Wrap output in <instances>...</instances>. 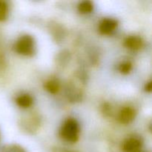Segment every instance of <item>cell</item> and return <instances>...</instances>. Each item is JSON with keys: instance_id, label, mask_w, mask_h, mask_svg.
<instances>
[{"instance_id": "cell-3", "label": "cell", "mask_w": 152, "mask_h": 152, "mask_svg": "<svg viewBox=\"0 0 152 152\" xmlns=\"http://www.w3.org/2000/svg\"><path fill=\"white\" fill-rule=\"evenodd\" d=\"M117 25H118V22L116 19L106 18V19H102L99 23V31L102 34L107 35L115 31Z\"/></svg>"}, {"instance_id": "cell-6", "label": "cell", "mask_w": 152, "mask_h": 152, "mask_svg": "<svg viewBox=\"0 0 152 152\" xmlns=\"http://www.w3.org/2000/svg\"><path fill=\"white\" fill-rule=\"evenodd\" d=\"M124 45L127 48L133 50H138L142 48L143 46V41L140 37L137 36H131L126 39Z\"/></svg>"}, {"instance_id": "cell-13", "label": "cell", "mask_w": 152, "mask_h": 152, "mask_svg": "<svg viewBox=\"0 0 152 152\" xmlns=\"http://www.w3.org/2000/svg\"><path fill=\"white\" fill-rule=\"evenodd\" d=\"M145 91L148 92H151V88H152V83H151V81H150L149 83H148L146 84V86H145Z\"/></svg>"}, {"instance_id": "cell-12", "label": "cell", "mask_w": 152, "mask_h": 152, "mask_svg": "<svg viewBox=\"0 0 152 152\" xmlns=\"http://www.w3.org/2000/svg\"><path fill=\"white\" fill-rule=\"evenodd\" d=\"M2 152H25V150L18 145H10L4 148Z\"/></svg>"}, {"instance_id": "cell-1", "label": "cell", "mask_w": 152, "mask_h": 152, "mask_svg": "<svg viewBox=\"0 0 152 152\" xmlns=\"http://www.w3.org/2000/svg\"><path fill=\"white\" fill-rule=\"evenodd\" d=\"M60 136L67 142L75 143L80 137V126L74 118H68L62 124L60 129Z\"/></svg>"}, {"instance_id": "cell-5", "label": "cell", "mask_w": 152, "mask_h": 152, "mask_svg": "<svg viewBox=\"0 0 152 152\" xmlns=\"http://www.w3.org/2000/svg\"><path fill=\"white\" fill-rule=\"evenodd\" d=\"M142 148V142L136 137L126 140L123 144V149L125 152H140Z\"/></svg>"}, {"instance_id": "cell-10", "label": "cell", "mask_w": 152, "mask_h": 152, "mask_svg": "<svg viewBox=\"0 0 152 152\" xmlns=\"http://www.w3.org/2000/svg\"><path fill=\"white\" fill-rule=\"evenodd\" d=\"M8 16V5L6 1L0 0V22L5 20Z\"/></svg>"}, {"instance_id": "cell-8", "label": "cell", "mask_w": 152, "mask_h": 152, "mask_svg": "<svg viewBox=\"0 0 152 152\" xmlns=\"http://www.w3.org/2000/svg\"><path fill=\"white\" fill-rule=\"evenodd\" d=\"M44 88L49 93L54 94L60 90V84L56 80H49L45 83Z\"/></svg>"}, {"instance_id": "cell-2", "label": "cell", "mask_w": 152, "mask_h": 152, "mask_svg": "<svg viewBox=\"0 0 152 152\" xmlns=\"http://www.w3.org/2000/svg\"><path fill=\"white\" fill-rule=\"evenodd\" d=\"M34 39L30 35L20 37L14 45L15 51L24 56H32L34 53Z\"/></svg>"}, {"instance_id": "cell-9", "label": "cell", "mask_w": 152, "mask_h": 152, "mask_svg": "<svg viewBox=\"0 0 152 152\" xmlns=\"http://www.w3.org/2000/svg\"><path fill=\"white\" fill-rule=\"evenodd\" d=\"M93 3L90 1H82L78 5V10L80 11V13H83V14L91 13L93 10Z\"/></svg>"}, {"instance_id": "cell-7", "label": "cell", "mask_w": 152, "mask_h": 152, "mask_svg": "<svg viewBox=\"0 0 152 152\" xmlns=\"http://www.w3.org/2000/svg\"><path fill=\"white\" fill-rule=\"evenodd\" d=\"M16 102L20 108H27L32 105L34 102L33 97L29 94H22L16 99Z\"/></svg>"}, {"instance_id": "cell-4", "label": "cell", "mask_w": 152, "mask_h": 152, "mask_svg": "<svg viewBox=\"0 0 152 152\" xmlns=\"http://www.w3.org/2000/svg\"><path fill=\"white\" fill-rule=\"evenodd\" d=\"M136 117V111L131 107H124L122 108L119 114V120L123 124H129L134 120Z\"/></svg>"}, {"instance_id": "cell-14", "label": "cell", "mask_w": 152, "mask_h": 152, "mask_svg": "<svg viewBox=\"0 0 152 152\" xmlns=\"http://www.w3.org/2000/svg\"><path fill=\"white\" fill-rule=\"evenodd\" d=\"M53 152H74V151H69V150H67V149H65V148H56V149H55Z\"/></svg>"}, {"instance_id": "cell-11", "label": "cell", "mask_w": 152, "mask_h": 152, "mask_svg": "<svg viewBox=\"0 0 152 152\" xmlns=\"http://www.w3.org/2000/svg\"><path fill=\"white\" fill-rule=\"evenodd\" d=\"M132 69V64L130 62H125L123 63L120 64L119 66V71L120 73L123 74H127L130 73V71Z\"/></svg>"}]
</instances>
